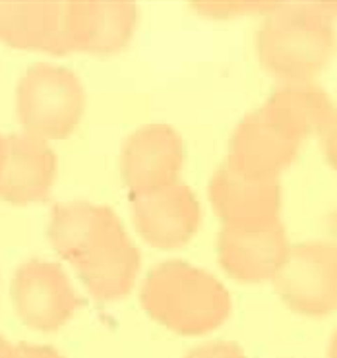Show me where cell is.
<instances>
[{
	"label": "cell",
	"mask_w": 337,
	"mask_h": 358,
	"mask_svg": "<svg viewBox=\"0 0 337 358\" xmlns=\"http://www.w3.org/2000/svg\"><path fill=\"white\" fill-rule=\"evenodd\" d=\"M49 238L95 299L110 302L132 291L142 258L110 208L89 201L62 203L52 211Z\"/></svg>",
	"instance_id": "cell-1"
},
{
	"label": "cell",
	"mask_w": 337,
	"mask_h": 358,
	"mask_svg": "<svg viewBox=\"0 0 337 358\" xmlns=\"http://www.w3.org/2000/svg\"><path fill=\"white\" fill-rule=\"evenodd\" d=\"M140 302L178 335L210 334L231 314V294L217 277L182 259H167L143 279Z\"/></svg>",
	"instance_id": "cell-2"
},
{
	"label": "cell",
	"mask_w": 337,
	"mask_h": 358,
	"mask_svg": "<svg viewBox=\"0 0 337 358\" xmlns=\"http://www.w3.org/2000/svg\"><path fill=\"white\" fill-rule=\"evenodd\" d=\"M336 29L326 14L306 6H289L268 16L256 37L264 70L281 84L314 82L336 55Z\"/></svg>",
	"instance_id": "cell-3"
},
{
	"label": "cell",
	"mask_w": 337,
	"mask_h": 358,
	"mask_svg": "<svg viewBox=\"0 0 337 358\" xmlns=\"http://www.w3.org/2000/svg\"><path fill=\"white\" fill-rule=\"evenodd\" d=\"M85 92L72 70L39 62L22 76L16 113L24 132L45 142L68 138L84 117Z\"/></svg>",
	"instance_id": "cell-4"
},
{
	"label": "cell",
	"mask_w": 337,
	"mask_h": 358,
	"mask_svg": "<svg viewBox=\"0 0 337 358\" xmlns=\"http://www.w3.org/2000/svg\"><path fill=\"white\" fill-rule=\"evenodd\" d=\"M273 285L296 314L328 316L337 308V248L320 241L291 246Z\"/></svg>",
	"instance_id": "cell-5"
},
{
	"label": "cell",
	"mask_w": 337,
	"mask_h": 358,
	"mask_svg": "<svg viewBox=\"0 0 337 358\" xmlns=\"http://www.w3.org/2000/svg\"><path fill=\"white\" fill-rule=\"evenodd\" d=\"M10 294L20 320L45 334L60 329L80 306L66 271L45 259H29L17 267Z\"/></svg>",
	"instance_id": "cell-6"
},
{
	"label": "cell",
	"mask_w": 337,
	"mask_h": 358,
	"mask_svg": "<svg viewBox=\"0 0 337 358\" xmlns=\"http://www.w3.org/2000/svg\"><path fill=\"white\" fill-rule=\"evenodd\" d=\"M185 165V143L168 124H145L127 138L120 153V175L130 196H145L178 182Z\"/></svg>",
	"instance_id": "cell-7"
},
{
	"label": "cell",
	"mask_w": 337,
	"mask_h": 358,
	"mask_svg": "<svg viewBox=\"0 0 337 358\" xmlns=\"http://www.w3.org/2000/svg\"><path fill=\"white\" fill-rule=\"evenodd\" d=\"M136 24L138 8L132 2H64V50L113 55L130 43Z\"/></svg>",
	"instance_id": "cell-8"
},
{
	"label": "cell",
	"mask_w": 337,
	"mask_h": 358,
	"mask_svg": "<svg viewBox=\"0 0 337 358\" xmlns=\"http://www.w3.org/2000/svg\"><path fill=\"white\" fill-rule=\"evenodd\" d=\"M210 201L223 227L256 229L273 225L281 213V186L279 180L246 176L223 163L211 176Z\"/></svg>",
	"instance_id": "cell-9"
},
{
	"label": "cell",
	"mask_w": 337,
	"mask_h": 358,
	"mask_svg": "<svg viewBox=\"0 0 337 358\" xmlns=\"http://www.w3.org/2000/svg\"><path fill=\"white\" fill-rule=\"evenodd\" d=\"M136 229L157 248H178L190 241L202 221V208L190 186L175 182L145 196H130Z\"/></svg>",
	"instance_id": "cell-10"
},
{
	"label": "cell",
	"mask_w": 337,
	"mask_h": 358,
	"mask_svg": "<svg viewBox=\"0 0 337 358\" xmlns=\"http://www.w3.org/2000/svg\"><path fill=\"white\" fill-rule=\"evenodd\" d=\"M301 150V142L275 124L264 110L246 115L229 143V167L264 180H278Z\"/></svg>",
	"instance_id": "cell-11"
},
{
	"label": "cell",
	"mask_w": 337,
	"mask_h": 358,
	"mask_svg": "<svg viewBox=\"0 0 337 358\" xmlns=\"http://www.w3.org/2000/svg\"><path fill=\"white\" fill-rule=\"evenodd\" d=\"M283 223L233 229L221 227L217 236V259L233 279L243 283H261L278 275L289 252Z\"/></svg>",
	"instance_id": "cell-12"
},
{
	"label": "cell",
	"mask_w": 337,
	"mask_h": 358,
	"mask_svg": "<svg viewBox=\"0 0 337 358\" xmlns=\"http://www.w3.org/2000/svg\"><path fill=\"white\" fill-rule=\"evenodd\" d=\"M57 176V155L41 138L12 134L4 138L0 163V200L12 206H27L51 194Z\"/></svg>",
	"instance_id": "cell-13"
},
{
	"label": "cell",
	"mask_w": 337,
	"mask_h": 358,
	"mask_svg": "<svg viewBox=\"0 0 337 358\" xmlns=\"http://www.w3.org/2000/svg\"><path fill=\"white\" fill-rule=\"evenodd\" d=\"M64 2H0V41L14 49L66 55Z\"/></svg>",
	"instance_id": "cell-14"
},
{
	"label": "cell",
	"mask_w": 337,
	"mask_h": 358,
	"mask_svg": "<svg viewBox=\"0 0 337 358\" xmlns=\"http://www.w3.org/2000/svg\"><path fill=\"white\" fill-rule=\"evenodd\" d=\"M331 101L314 82L281 84L261 105V110L303 143L312 134H320L331 115Z\"/></svg>",
	"instance_id": "cell-15"
},
{
	"label": "cell",
	"mask_w": 337,
	"mask_h": 358,
	"mask_svg": "<svg viewBox=\"0 0 337 358\" xmlns=\"http://www.w3.org/2000/svg\"><path fill=\"white\" fill-rule=\"evenodd\" d=\"M185 358H246V355L235 343L215 341L196 347Z\"/></svg>",
	"instance_id": "cell-16"
},
{
	"label": "cell",
	"mask_w": 337,
	"mask_h": 358,
	"mask_svg": "<svg viewBox=\"0 0 337 358\" xmlns=\"http://www.w3.org/2000/svg\"><path fill=\"white\" fill-rule=\"evenodd\" d=\"M320 136L326 161L337 171V105H334V108H331V115H329L328 122L324 126Z\"/></svg>",
	"instance_id": "cell-17"
},
{
	"label": "cell",
	"mask_w": 337,
	"mask_h": 358,
	"mask_svg": "<svg viewBox=\"0 0 337 358\" xmlns=\"http://www.w3.org/2000/svg\"><path fill=\"white\" fill-rule=\"evenodd\" d=\"M14 358H64L59 350L49 345H31V343H20L14 347Z\"/></svg>",
	"instance_id": "cell-18"
},
{
	"label": "cell",
	"mask_w": 337,
	"mask_h": 358,
	"mask_svg": "<svg viewBox=\"0 0 337 358\" xmlns=\"http://www.w3.org/2000/svg\"><path fill=\"white\" fill-rule=\"evenodd\" d=\"M0 358H14V345L0 335Z\"/></svg>",
	"instance_id": "cell-19"
},
{
	"label": "cell",
	"mask_w": 337,
	"mask_h": 358,
	"mask_svg": "<svg viewBox=\"0 0 337 358\" xmlns=\"http://www.w3.org/2000/svg\"><path fill=\"white\" fill-rule=\"evenodd\" d=\"M329 236H331V238H329L328 242H331L337 248V211L331 215V219H329Z\"/></svg>",
	"instance_id": "cell-20"
},
{
	"label": "cell",
	"mask_w": 337,
	"mask_h": 358,
	"mask_svg": "<svg viewBox=\"0 0 337 358\" xmlns=\"http://www.w3.org/2000/svg\"><path fill=\"white\" fill-rule=\"evenodd\" d=\"M328 358H337V331L334 334V337H331V341H329Z\"/></svg>",
	"instance_id": "cell-21"
},
{
	"label": "cell",
	"mask_w": 337,
	"mask_h": 358,
	"mask_svg": "<svg viewBox=\"0 0 337 358\" xmlns=\"http://www.w3.org/2000/svg\"><path fill=\"white\" fill-rule=\"evenodd\" d=\"M2 155H4V138L0 136V163H2Z\"/></svg>",
	"instance_id": "cell-22"
}]
</instances>
